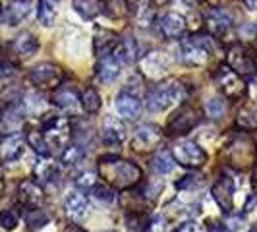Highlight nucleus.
<instances>
[{"instance_id":"obj_54","label":"nucleus","mask_w":257,"mask_h":232,"mask_svg":"<svg viewBox=\"0 0 257 232\" xmlns=\"http://www.w3.org/2000/svg\"><path fill=\"white\" fill-rule=\"evenodd\" d=\"M153 4H165V2H168V0H151Z\"/></svg>"},{"instance_id":"obj_12","label":"nucleus","mask_w":257,"mask_h":232,"mask_svg":"<svg viewBox=\"0 0 257 232\" xmlns=\"http://www.w3.org/2000/svg\"><path fill=\"white\" fill-rule=\"evenodd\" d=\"M211 195L224 213H230L232 205H234V182L230 176L220 174L215 180V184L211 186Z\"/></svg>"},{"instance_id":"obj_41","label":"nucleus","mask_w":257,"mask_h":232,"mask_svg":"<svg viewBox=\"0 0 257 232\" xmlns=\"http://www.w3.org/2000/svg\"><path fill=\"white\" fill-rule=\"evenodd\" d=\"M126 222H128L130 232H145V228H147V217L142 213H136V211H134V215L130 213L126 217Z\"/></svg>"},{"instance_id":"obj_43","label":"nucleus","mask_w":257,"mask_h":232,"mask_svg":"<svg viewBox=\"0 0 257 232\" xmlns=\"http://www.w3.org/2000/svg\"><path fill=\"white\" fill-rule=\"evenodd\" d=\"M203 184V178L201 176H195V174H188V176H184L182 180L176 182V188L180 190V192H186V190H193V188H199Z\"/></svg>"},{"instance_id":"obj_24","label":"nucleus","mask_w":257,"mask_h":232,"mask_svg":"<svg viewBox=\"0 0 257 232\" xmlns=\"http://www.w3.org/2000/svg\"><path fill=\"white\" fill-rule=\"evenodd\" d=\"M33 174L39 184H51L58 176V163L51 155H39V161L33 167Z\"/></svg>"},{"instance_id":"obj_17","label":"nucleus","mask_w":257,"mask_h":232,"mask_svg":"<svg viewBox=\"0 0 257 232\" xmlns=\"http://www.w3.org/2000/svg\"><path fill=\"white\" fill-rule=\"evenodd\" d=\"M120 76V62L118 58L112 56V54H106V56H101L99 62L95 66V79L103 85H110L114 83Z\"/></svg>"},{"instance_id":"obj_5","label":"nucleus","mask_w":257,"mask_h":232,"mask_svg":"<svg viewBox=\"0 0 257 232\" xmlns=\"http://www.w3.org/2000/svg\"><path fill=\"white\" fill-rule=\"evenodd\" d=\"M170 153L174 157V163H178L184 168H197L205 167L207 163V153L205 149L199 143L192 142V140H184V142L174 143V147L170 149Z\"/></svg>"},{"instance_id":"obj_55","label":"nucleus","mask_w":257,"mask_h":232,"mask_svg":"<svg viewBox=\"0 0 257 232\" xmlns=\"http://www.w3.org/2000/svg\"><path fill=\"white\" fill-rule=\"evenodd\" d=\"M2 20H4V18H2V12H0V22H2Z\"/></svg>"},{"instance_id":"obj_23","label":"nucleus","mask_w":257,"mask_h":232,"mask_svg":"<svg viewBox=\"0 0 257 232\" xmlns=\"http://www.w3.org/2000/svg\"><path fill=\"white\" fill-rule=\"evenodd\" d=\"M114 56L118 58L120 64H134L140 60V47L138 41L132 37L130 33H126L124 37L118 41L114 49Z\"/></svg>"},{"instance_id":"obj_40","label":"nucleus","mask_w":257,"mask_h":232,"mask_svg":"<svg viewBox=\"0 0 257 232\" xmlns=\"http://www.w3.org/2000/svg\"><path fill=\"white\" fill-rule=\"evenodd\" d=\"M20 222V215L16 209H2L0 211V226L6 230H14Z\"/></svg>"},{"instance_id":"obj_15","label":"nucleus","mask_w":257,"mask_h":232,"mask_svg":"<svg viewBox=\"0 0 257 232\" xmlns=\"http://www.w3.org/2000/svg\"><path fill=\"white\" fill-rule=\"evenodd\" d=\"M26 136L22 132H14V134H8L2 142H0V161L4 163H14L18 161L24 149H26Z\"/></svg>"},{"instance_id":"obj_51","label":"nucleus","mask_w":257,"mask_h":232,"mask_svg":"<svg viewBox=\"0 0 257 232\" xmlns=\"http://www.w3.org/2000/svg\"><path fill=\"white\" fill-rule=\"evenodd\" d=\"M182 2H186L188 6H197V4H201V2H205V0H182Z\"/></svg>"},{"instance_id":"obj_14","label":"nucleus","mask_w":257,"mask_h":232,"mask_svg":"<svg viewBox=\"0 0 257 232\" xmlns=\"http://www.w3.org/2000/svg\"><path fill=\"white\" fill-rule=\"evenodd\" d=\"M45 199V192L37 180H24L18 186V203L26 209L41 207Z\"/></svg>"},{"instance_id":"obj_20","label":"nucleus","mask_w":257,"mask_h":232,"mask_svg":"<svg viewBox=\"0 0 257 232\" xmlns=\"http://www.w3.org/2000/svg\"><path fill=\"white\" fill-rule=\"evenodd\" d=\"M130 12H132V20L134 24L142 29L153 26L155 22V8L151 0H132L130 4Z\"/></svg>"},{"instance_id":"obj_52","label":"nucleus","mask_w":257,"mask_h":232,"mask_svg":"<svg viewBox=\"0 0 257 232\" xmlns=\"http://www.w3.org/2000/svg\"><path fill=\"white\" fill-rule=\"evenodd\" d=\"M4 190V174H2V163H0V193Z\"/></svg>"},{"instance_id":"obj_33","label":"nucleus","mask_w":257,"mask_h":232,"mask_svg":"<svg viewBox=\"0 0 257 232\" xmlns=\"http://www.w3.org/2000/svg\"><path fill=\"white\" fill-rule=\"evenodd\" d=\"M24 110L29 116H41V112L47 110V101L41 93H27L24 97Z\"/></svg>"},{"instance_id":"obj_42","label":"nucleus","mask_w":257,"mask_h":232,"mask_svg":"<svg viewBox=\"0 0 257 232\" xmlns=\"http://www.w3.org/2000/svg\"><path fill=\"white\" fill-rule=\"evenodd\" d=\"M93 197L97 199V201H101V203H112L114 201V193H112V188L110 186H106V184H103V186H95L93 190Z\"/></svg>"},{"instance_id":"obj_49","label":"nucleus","mask_w":257,"mask_h":232,"mask_svg":"<svg viewBox=\"0 0 257 232\" xmlns=\"http://www.w3.org/2000/svg\"><path fill=\"white\" fill-rule=\"evenodd\" d=\"M64 232H87L85 228H81L79 224H68Z\"/></svg>"},{"instance_id":"obj_16","label":"nucleus","mask_w":257,"mask_h":232,"mask_svg":"<svg viewBox=\"0 0 257 232\" xmlns=\"http://www.w3.org/2000/svg\"><path fill=\"white\" fill-rule=\"evenodd\" d=\"M186 27H188L186 26V18L176 12H168L159 20L161 35L168 41H178V39L184 37Z\"/></svg>"},{"instance_id":"obj_13","label":"nucleus","mask_w":257,"mask_h":232,"mask_svg":"<svg viewBox=\"0 0 257 232\" xmlns=\"http://www.w3.org/2000/svg\"><path fill=\"white\" fill-rule=\"evenodd\" d=\"M205 26L213 37H217V39L226 37L228 31L232 29L230 12H226V10H222V8H213V10H209L205 16Z\"/></svg>"},{"instance_id":"obj_11","label":"nucleus","mask_w":257,"mask_h":232,"mask_svg":"<svg viewBox=\"0 0 257 232\" xmlns=\"http://www.w3.org/2000/svg\"><path fill=\"white\" fill-rule=\"evenodd\" d=\"M140 70H142V74L147 79L161 81L165 77V74H167V56L159 51L147 52L140 60Z\"/></svg>"},{"instance_id":"obj_46","label":"nucleus","mask_w":257,"mask_h":232,"mask_svg":"<svg viewBox=\"0 0 257 232\" xmlns=\"http://www.w3.org/2000/svg\"><path fill=\"white\" fill-rule=\"evenodd\" d=\"M176 232H203V226L197 220H186Z\"/></svg>"},{"instance_id":"obj_25","label":"nucleus","mask_w":257,"mask_h":232,"mask_svg":"<svg viewBox=\"0 0 257 232\" xmlns=\"http://www.w3.org/2000/svg\"><path fill=\"white\" fill-rule=\"evenodd\" d=\"M10 49H12V52L16 56H20V58H29V56H33V54L39 51V41L33 33L24 31V33H20L18 37L14 39Z\"/></svg>"},{"instance_id":"obj_7","label":"nucleus","mask_w":257,"mask_h":232,"mask_svg":"<svg viewBox=\"0 0 257 232\" xmlns=\"http://www.w3.org/2000/svg\"><path fill=\"white\" fill-rule=\"evenodd\" d=\"M64 79L62 68L52 62H41L29 70V81L39 89H56Z\"/></svg>"},{"instance_id":"obj_10","label":"nucleus","mask_w":257,"mask_h":232,"mask_svg":"<svg viewBox=\"0 0 257 232\" xmlns=\"http://www.w3.org/2000/svg\"><path fill=\"white\" fill-rule=\"evenodd\" d=\"M178 58L186 66L201 68L209 62V49H205L203 43H199V41H184L180 45V51H178Z\"/></svg>"},{"instance_id":"obj_37","label":"nucleus","mask_w":257,"mask_h":232,"mask_svg":"<svg viewBox=\"0 0 257 232\" xmlns=\"http://www.w3.org/2000/svg\"><path fill=\"white\" fill-rule=\"evenodd\" d=\"M74 184H76L77 190H81V192H91L97 186V172L83 170V172H79L76 178H74Z\"/></svg>"},{"instance_id":"obj_29","label":"nucleus","mask_w":257,"mask_h":232,"mask_svg":"<svg viewBox=\"0 0 257 232\" xmlns=\"http://www.w3.org/2000/svg\"><path fill=\"white\" fill-rule=\"evenodd\" d=\"M72 8L83 20H95L104 10V2L103 0H72Z\"/></svg>"},{"instance_id":"obj_1","label":"nucleus","mask_w":257,"mask_h":232,"mask_svg":"<svg viewBox=\"0 0 257 232\" xmlns=\"http://www.w3.org/2000/svg\"><path fill=\"white\" fill-rule=\"evenodd\" d=\"M99 176L112 190L126 192L142 182L143 172L142 168L132 161L120 159L116 155H104L99 159Z\"/></svg>"},{"instance_id":"obj_45","label":"nucleus","mask_w":257,"mask_h":232,"mask_svg":"<svg viewBox=\"0 0 257 232\" xmlns=\"http://www.w3.org/2000/svg\"><path fill=\"white\" fill-rule=\"evenodd\" d=\"M145 232H168V222L163 215H157L151 219V222H147Z\"/></svg>"},{"instance_id":"obj_18","label":"nucleus","mask_w":257,"mask_h":232,"mask_svg":"<svg viewBox=\"0 0 257 232\" xmlns=\"http://www.w3.org/2000/svg\"><path fill=\"white\" fill-rule=\"evenodd\" d=\"M101 138L106 145L116 147L126 140V126L122 120H118L116 116H104L103 126H101Z\"/></svg>"},{"instance_id":"obj_6","label":"nucleus","mask_w":257,"mask_h":232,"mask_svg":"<svg viewBox=\"0 0 257 232\" xmlns=\"http://www.w3.org/2000/svg\"><path fill=\"white\" fill-rule=\"evenodd\" d=\"M199 122H201V112H199V108H195L192 104H184V106H180L174 114L170 116V120H168V124H167V130H165V136H170V138L186 136V134H190Z\"/></svg>"},{"instance_id":"obj_31","label":"nucleus","mask_w":257,"mask_h":232,"mask_svg":"<svg viewBox=\"0 0 257 232\" xmlns=\"http://www.w3.org/2000/svg\"><path fill=\"white\" fill-rule=\"evenodd\" d=\"M79 104L83 106V110L87 112V114H97L99 110H101V95H99V91L95 89V87H85V89L81 91V95H79Z\"/></svg>"},{"instance_id":"obj_44","label":"nucleus","mask_w":257,"mask_h":232,"mask_svg":"<svg viewBox=\"0 0 257 232\" xmlns=\"http://www.w3.org/2000/svg\"><path fill=\"white\" fill-rule=\"evenodd\" d=\"M224 226L230 232L242 230V226H244V217H242V215H236V213L230 211V213H226V217H224Z\"/></svg>"},{"instance_id":"obj_30","label":"nucleus","mask_w":257,"mask_h":232,"mask_svg":"<svg viewBox=\"0 0 257 232\" xmlns=\"http://www.w3.org/2000/svg\"><path fill=\"white\" fill-rule=\"evenodd\" d=\"M58 18V0H39V22L45 27H52Z\"/></svg>"},{"instance_id":"obj_38","label":"nucleus","mask_w":257,"mask_h":232,"mask_svg":"<svg viewBox=\"0 0 257 232\" xmlns=\"http://www.w3.org/2000/svg\"><path fill=\"white\" fill-rule=\"evenodd\" d=\"M236 124L242 130H247V132L257 130V110H253V108H242V110L238 112Z\"/></svg>"},{"instance_id":"obj_9","label":"nucleus","mask_w":257,"mask_h":232,"mask_svg":"<svg viewBox=\"0 0 257 232\" xmlns=\"http://www.w3.org/2000/svg\"><path fill=\"white\" fill-rule=\"evenodd\" d=\"M165 140V132L159 128L157 124H142L134 132L132 138V149L138 153H149L157 149Z\"/></svg>"},{"instance_id":"obj_21","label":"nucleus","mask_w":257,"mask_h":232,"mask_svg":"<svg viewBox=\"0 0 257 232\" xmlns=\"http://www.w3.org/2000/svg\"><path fill=\"white\" fill-rule=\"evenodd\" d=\"M114 106H116V110H118V114L128 118V120L138 118V116L142 114V108H143L140 97L134 95V93H130V91H122V93L116 97Z\"/></svg>"},{"instance_id":"obj_28","label":"nucleus","mask_w":257,"mask_h":232,"mask_svg":"<svg viewBox=\"0 0 257 232\" xmlns=\"http://www.w3.org/2000/svg\"><path fill=\"white\" fill-rule=\"evenodd\" d=\"M52 103L66 112H74L79 104V97L72 87H56L52 95Z\"/></svg>"},{"instance_id":"obj_39","label":"nucleus","mask_w":257,"mask_h":232,"mask_svg":"<svg viewBox=\"0 0 257 232\" xmlns=\"http://www.w3.org/2000/svg\"><path fill=\"white\" fill-rule=\"evenodd\" d=\"M226 112V103L220 99V97H215V99H209L205 103V114L213 120H220Z\"/></svg>"},{"instance_id":"obj_57","label":"nucleus","mask_w":257,"mask_h":232,"mask_svg":"<svg viewBox=\"0 0 257 232\" xmlns=\"http://www.w3.org/2000/svg\"><path fill=\"white\" fill-rule=\"evenodd\" d=\"M0 72H2V62H0Z\"/></svg>"},{"instance_id":"obj_58","label":"nucleus","mask_w":257,"mask_h":232,"mask_svg":"<svg viewBox=\"0 0 257 232\" xmlns=\"http://www.w3.org/2000/svg\"><path fill=\"white\" fill-rule=\"evenodd\" d=\"M255 149H257V147H255Z\"/></svg>"},{"instance_id":"obj_56","label":"nucleus","mask_w":257,"mask_h":232,"mask_svg":"<svg viewBox=\"0 0 257 232\" xmlns=\"http://www.w3.org/2000/svg\"><path fill=\"white\" fill-rule=\"evenodd\" d=\"M249 232H257V228H251V230H249Z\"/></svg>"},{"instance_id":"obj_48","label":"nucleus","mask_w":257,"mask_h":232,"mask_svg":"<svg viewBox=\"0 0 257 232\" xmlns=\"http://www.w3.org/2000/svg\"><path fill=\"white\" fill-rule=\"evenodd\" d=\"M207 232H230L224 224H220V222H209L207 224Z\"/></svg>"},{"instance_id":"obj_8","label":"nucleus","mask_w":257,"mask_h":232,"mask_svg":"<svg viewBox=\"0 0 257 232\" xmlns=\"http://www.w3.org/2000/svg\"><path fill=\"white\" fill-rule=\"evenodd\" d=\"M215 81H217V85L222 91V95L226 99H232V101L234 99H240L245 93V89H247L244 77L238 76L228 64L219 66V70L215 72Z\"/></svg>"},{"instance_id":"obj_36","label":"nucleus","mask_w":257,"mask_h":232,"mask_svg":"<svg viewBox=\"0 0 257 232\" xmlns=\"http://www.w3.org/2000/svg\"><path fill=\"white\" fill-rule=\"evenodd\" d=\"M83 155H85L83 147H81L79 143H74V145H68V147L62 149L60 161L64 163L66 167H74V165H77V163L83 159Z\"/></svg>"},{"instance_id":"obj_3","label":"nucleus","mask_w":257,"mask_h":232,"mask_svg":"<svg viewBox=\"0 0 257 232\" xmlns=\"http://www.w3.org/2000/svg\"><path fill=\"white\" fill-rule=\"evenodd\" d=\"M226 64L242 77H253L257 72V58L249 47L234 43L226 51Z\"/></svg>"},{"instance_id":"obj_53","label":"nucleus","mask_w":257,"mask_h":232,"mask_svg":"<svg viewBox=\"0 0 257 232\" xmlns=\"http://www.w3.org/2000/svg\"><path fill=\"white\" fill-rule=\"evenodd\" d=\"M251 184H253V188H255V193H257V167L253 170V176H251Z\"/></svg>"},{"instance_id":"obj_35","label":"nucleus","mask_w":257,"mask_h":232,"mask_svg":"<svg viewBox=\"0 0 257 232\" xmlns=\"http://www.w3.org/2000/svg\"><path fill=\"white\" fill-rule=\"evenodd\" d=\"M49 220H51V217H49V213H47V211H43V209H39V207H35V209H27L26 224L31 228V230L43 228Z\"/></svg>"},{"instance_id":"obj_22","label":"nucleus","mask_w":257,"mask_h":232,"mask_svg":"<svg viewBox=\"0 0 257 232\" xmlns=\"http://www.w3.org/2000/svg\"><path fill=\"white\" fill-rule=\"evenodd\" d=\"M120 37L116 35L114 31L110 29H103V27H97L95 31V37H93V52L101 58V56H106V54H112L118 45Z\"/></svg>"},{"instance_id":"obj_50","label":"nucleus","mask_w":257,"mask_h":232,"mask_svg":"<svg viewBox=\"0 0 257 232\" xmlns=\"http://www.w3.org/2000/svg\"><path fill=\"white\" fill-rule=\"evenodd\" d=\"M245 6H247V10H251V12H257V0H244Z\"/></svg>"},{"instance_id":"obj_19","label":"nucleus","mask_w":257,"mask_h":232,"mask_svg":"<svg viewBox=\"0 0 257 232\" xmlns=\"http://www.w3.org/2000/svg\"><path fill=\"white\" fill-rule=\"evenodd\" d=\"M26 122V110H24V104H8L6 110L0 114V130L6 132V134H14V132H20V128L24 126Z\"/></svg>"},{"instance_id":"obj_34","label":"nucleus","mask_w":257,"mask_h":232,"mask_svg":"<svg viewBox=\"0 0 257 232\" xmlns=\"http://www.w3.org/2000/svg\"><path fill=\"white\" fill-rule=\"evenodd\" d=\"M26 142L29 143V147H33V151L37 155H51V147H49V143L45 140L43 132H37V130L27 132Z\"/></svg>"},{"instance_id":"obj_4","label":"nucleus","mask_w":257,"mask_h":232,"mask_svg":"<svg viewBox=\"0 0 257 232\" xmlns=\"http://www.w3.org/2000/svg\"><path fill=\"white\" fill-rule=\"evenodd\" d=\"M43 136L49 143L51 149H64L70 145V140L74 136L72 132V122L66 116H52L51 120H47L43 124Z\"/></svg>"},{"instance_id":"obj_2","label":"nucleus","mask_w":257,"mask_h":232,"mask_svg":"<svg viewBox=\"0 0 257 232\" xmlns=\"http://www.w3.org/2000/svg\"><path fill=\"white\" fill-rule=\"evenodd\" d=\"M186 93H184V85L178 79H168V81H161L153 85L151 89L147 91L145 97V106L151 112H163L170 108L172 104L184 101Z\"/></svg>"},{"instance_id":"obj_47","label":"nucleus","mask_w":257,"mask_h":232,"mask_svg":"<svg viewBox=\"0 0 257 232\" xmlns=\"http://www.w3.org/2000/svg\"><path fill=\"white\" fill-rule=\"evenodd\" d=\"M244 211L245 213L257 211V193H251V195L247 197V201H245V205H244Z\"/></svg>"},{"instance_id":"obj_32","label":"nucleus","mask_w":257,"mask_h":232,"mask_svg":"<svg viewBox=\"0 0 257 232\" xmlns=\"http://www.w3.org/2000/svg\"><path fill=\"white\" fill-rule=\"evenodd\" d=\"M151 168H153L157 174H161V176L168 174L174 168V157H172V153L167 151V149L157 151L155 157L151 159Z\"/></svg>"},{"instance_id":"obj_26","label":"nucleus","mask_w":257,"mask_h":232,"mask_svg":"<svg viewBox=\"0 0 257 232\" xmlns=\"http://www.w3.org/2000/svg\"><path fill=\"white\" fill-rule=\"evenodd\" d=\"M66 215L72 219H83L87 213V197L81 193V190H74L64 197Z\"/></svg>"},{"instance_id":"obj_27","label":"nucleus","mask_w":257,"mask_h":232,"mask_svg":"<svg viewBox=\"0 0 257 232\" xmlns=\"http://www.w3.org/2000/svg\"><path fill=\"white\" fill-rule=\"evenodd\" d=\"M31 12V4L26 2V0H14L12 4L2 12V18L6 20L8 26H18L26 20Z\"/></svg>"}]
</instances>
